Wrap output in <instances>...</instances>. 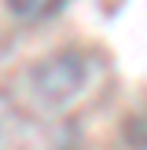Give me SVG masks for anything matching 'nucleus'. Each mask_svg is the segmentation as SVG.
<instances>
[{
	"mask_svg": "<svg viewBox=\"0 0 147 150\" xmlns=\"http://www.w3.org/2000/svg\"><path fill=\"white\" fill-rule=\"evenodd\" d=\"M66 0H7L11 15H19L22 22H41V18H51V15L63 7Z\"/></svg>",
	"mask_w": 147,
	"mask_h": 150,
	"instance_id": "2",
	"label": "nucleus"
},
{
	"mask_svg": "<svg viewBox=\"0 0 147 150\" xmlns=\"http://www.w3.org/2000/svg\"><path fill=\"white\" fill-rule=\"evenodd\" d=\"M81 81H85V62H81V55L63 51V55L48 59V62L41 66L37 84H41V92L48 95V99L63 103V99H70V95L81 88Z\"/></svg>",
	"mask_w": 147,
	"mask_h": 150,
	"instance_id": "1",
	"label": "nucleus"
}]
</instances>
